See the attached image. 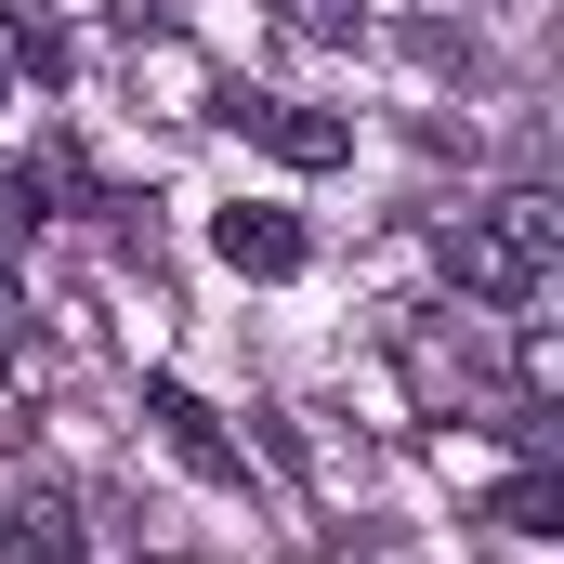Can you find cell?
<instances>
[{
  "label": "cell",
  "mask_w": 564,
  "mask_h": 564,
  "mask_svg": "<svg viewBox=\"0 0 564 564\" xmlns=\"http://www.w3.org/2000/svg\"><path fill=\"white\" fill-rule=\"evenodd\" d=\"M486 525H512V539H552V525H564V473H552V459H525L512 486H486Z\"/></svg>",
  "instance_id": "5b68a950"
},
{
  "label": "cell",
  "mask_w": 564,
  "mask_h": 564,
  "mask_svg": "<svg viewBox=\"0 0 564 564\" xmlns=\"http://www.w3.org/2000/svg\"><path fill=\"white\" fill-rule=\"evenodd\" d=\"M210 250H224L237 276H302V224H289V210H224Z\"/></svg>",
  "instance_id": "277c9868"
},
{
  "label": "cell",
  "mask_w": 564,
  "mask_h": 564,
  "mask_svg": "<svg viewBox=\"0 0 564 564\" xmlns=\"http://www.w3.org/2000/svg\"><path fill=\"white\" fill-rule=\"evenodd\" d=\"M144 408H158V433H171V459H184V473H210V486H250V446H237V433L210 421V408H197L184 381H158Z\"/></svg>",
  "instance_id": "3957f363"
},
{
  "label": "cell",
  "mask_w": 564,
  "mask_h": 564,
  "mask_svg": "<svg viewBox=\"0 0 564 564\" xmlns=\"http://www.w3.org/2000/svg\"><path fill=\"white\" fill-rule=\"evenodd\" d=\"M13 341H26V302H13V276H0V368H13Z\"/></svg>",
  "instance_id": "52a82bcc"
},
{
  "label": "cell",
  "mask_w": 564,
  "mask_h": 564,
  "mask_svg": "<svg viewBox=\"0 0 564 564\" xmlns=\"http://www.w3.org/2000/svg\"><path fill=\"white\" fill-rule=\"evenodd\" d=\"M0 564H26V525H13V499H0Z\"/></svg>",
  "instance_id": "ba28073f"
},
{
  "label": "cell",
  "mask_w": 564,
  "mask_h": 564,
  "mask_svg": "<svg viewBox=\"0 0 564 564\" xmlns=\"http://www.w3.org/2000/svg\"><path fill=\"white\" fill-rule=\"evenodd\" d=\"M289 26H302V40H355V26H368V0H276Z\"/></svg>",
  "instance_id": "8992f818"
},
{
  "label": "cell",
  "mask_w": 564,
  "mask_h": 564,
  "mask_svg": "<svg viewBox=\"0 0 564 564\" xmlns=\"http://www.w3.org/2000/svg\"><path fill=\"white\" fill-rule=\"evenodd\" d=\"M0 106H13V53H0Z\"/></svg>",
  "instance_id": "9c48e42d"
},
{
  "label": "cell",
  "mask_w": 564,
  "mask_h": 564,
  "mask_svg": "<svg viewBox=\"0 0 564 564\" xmlns=\"http://www.w3.org/2000/svg\"><path fill=\"white\" fill-rule=\"evenodd\" d=\"M552 263H564V210L539 197V184H512V197H486V210L446 224V276H459V302H486V315L539 302Z\"/></svg>",
  "instance_id": "6da1fadb"
},
{
  "label": "cell",
  "mask_w": 564,
  "mask_h": 564,
  "mask_svg": "<svg viewBox=\"0 0 564 564\" xmlns=\"http://www.w3.org/2000/svg\"><path fill=\"white\" fill-rule=\"evenodd\" d=\"M237 144H263V158H289V171H341L355 158V119H328V106H289V93H224L210 106Z\"/></svg>",
  "instance_id": "7a4b0ae2"
}]
</instances>
